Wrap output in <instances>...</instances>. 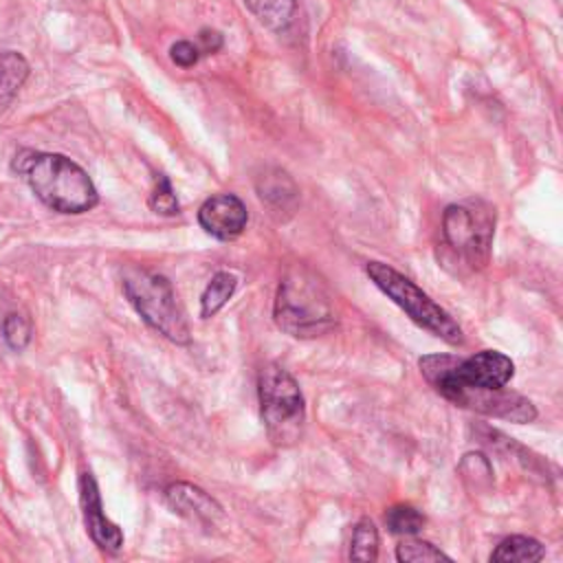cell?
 Listing matches in <instances>:
<instances>
[{
    "instance_id": "ac0fdd59",
    "label": "cell",
    "mask_w": 563,
    "mask_h": 563,
    "mask_svg": "<svg viewBox=\"0 0 563 563\" xmlns=\"http://www.w3.org/2000/svg\"><path fill=\"white\" fill-rule=\"evenodd\" d=\"M396 559L400 563H429V561H451L449 554H444L440 548H435L429 541L407 537L396 548Z\"/></svg>"
},
{
    "instance_id": "7c38bea8",
    "label": "cell",
    "mask_w": 563,
    "mask_h": 563,
    "mask_svg": "<svg viewBox=\"0 0 563 563\" xmlns=\"http://www.w3.org/2000/svg\"><path fill=\"white\" fill-rule=\"evenodd\" d=\"M244 4L266 29L275 33L286 31L297 11V0H244Z\"/></svg>"
},
{
    "instance_id": "52a82bcc",
    "label": "cell",
    "mask_w": 563,
    "mask_h": 563,
    "mask_svg": "<svg viewBox=\"0 0 563 563\" xmlns=\"http://www.w3.org/2000/svg\"><path fill=\"white\" fill-rule=\"evenodd\" d=\"M424 378L440 396H444L446 400H451L457 407H464V409L490 416V418L517 422V424L532 422L537 418L534 405L526 396L510 391L506 387H495V389L473 387V385H464L446 374H427Z\"/></svg>"
},
{
    "instance_id": "ba28073f",
    "label": "cell",
    "mask_w": 563,
    "mask_h": 563,
    "mask_svg": "<svg viewBox=\"0 0 563 563\" xmlns=\"http://www.w3.org/2000/svg\"><path fill=\"white\" fill-rule=\"evenodd\" d=\"M198 222L209 235L227 242L244 231L249 222V211L238 196L216 194L200 205Z\"/></svg>"
},
{
    "instance_id": "2e32d148",
    "label": "cell",
    "mask_w": 563,
    "mask_h": 563,
    "mask_svg": "<svg viewBox=\"0 0 563 563\" xmlns=\"http://www.w3.org/2000/svg\"><path fill=\"white\" fill-rule=\"evenodd\" d=\"M378 556V530L372 519H361L352 530L350 559L352 561H376Z\"/></svg>"
},
{
    "instance_id": "44dd1931",
    "label": "cell",
    "mask_w": 563,
    "mask_h": 563,
    "mask_svg": "<svg viewBox=\"0 0 563 563\" xmlns=\"http://www.w3.org/2000/svg\"><path fill=\"white\" fill-rule=\"evenodd\" d=\"M2 336L7 345L15 352H22L31 341V323L20 312H9L2 321Z\"/></svg>"
},
{
    "instance_id": "603a6c76",
    "label": "cell",
    "mask_w": 563,
    "mask_h": 563,
    "mask_svg": "<svg viewBox=\"0 0 563 563\" xmlns=\"http://www.w3.org/2000/svg\"><path fill=\"white\" fill-rule=\"evenodd\" d=\"M198 42H200V53H207V55H211V53H218L220 48H222V35L218 33V31H213V29H202L200 33H198Z\"/></svg>"
},
{
    "instance_id": "8992f818",
    "label": "cell",
    "mask_w": 563,
    "mask_h": 563,
    "mask_svg": "<svg viewBox=\"0 0 563 563\" xmlns=\"http://www.w3.org/2000/svg\"><path fill=\"white\" fill-rule=\"evenodd\" d=\"M495 211L482 200L449 205L442 216V238L471 268H484L490 260Z\"/></svg>"
},
{
    "instance_id": "6da1fadb",
    "label": "cell",
    "mask_w": 563,
    "mask_h": 563,
    "mask_svg": "<svg viewBox=\"0 0 563 563\" xmlns=\"http://www.w3.org/2000/svg\"><path fill=\"white\" fill-rule=\"evenodd\" d=\"M13 169L57 213H86L99 202L97 187L86 169L64 154L20 150L13 158Z\"/></svg>"
},
{
    "instance_id": "30bf717a",
    "label": "cell",
    "mask_w": 563,
    "mask_h": 563,
    "mask_svg": "<svg viewBox=\"0 0 563 563\" xmlns=\"http://www.w3.org/2000/svg\"><path fill=\"white\" fill-rule=\"evenodd\" d=\"M165 499L176 515H180L194 523L213 526L218 519H222V506L211 495H207L202 488H198L189 482L169 484L165 488Z\"/></svg>"
},
{
    "instance_id": "5b68a950",
    "label": "cell",
    "mask_w": 563,
    "mask_h": 563,
    "mask_svg": "<svg viewBox=\"0 0 563 563\" xmlns=\"http://www.w3.org/2000/svg\"><path fill=\"white\" fill-rule=\"evenodd\" d=\"M123 292L147 325L174 343H189V323L165 275L132 268L123 275Z\"/></svg>"
},
{
    "instance_id": "9c48e42d",
    "label": "cell",
    "mask_w": 563,
    "mask_h": 563,
    "mask_svg": "<svg viewBox=\"0 0 563 563\" xmlns=\"http://www.w3.org/2000/svg\"><path fill=\"white\" fill-rule=\"evenodd\" d=\"M79 504L86 521V530L92 537V541L108 552H119L123 545V532L117 523H112L101 508V497L97 482L90 473L79 475Z\"/></svg>"
},
{
    "instance_id": "277c9868",
    "label": "cell",
    "mask_w": 563,
    "mask_h": 563,
    "mask_svg": "<svg viewBox=\"0 0 563 563\" xmlns=\"http://www.w3.org/2000/svg\"><path fill=\"white\" fill-rule=\"evenodd\" d=\"M365 273L420 328L451 345L464 343V334L457 321L444 308H440L424 290H420L409 277L383 262H367Z\"/></svg>"
},
{
    "instance_id": "8fae6325",
    "label": "cell",
    "mask_w": 563,
    "mask_h": 563,
    "mask_svg": "<svg viewBox=\"0 0 563 563\" xmlns=\"http://www.w3.org/2000/svg\"><path fill=\"white\" fill-rule=\"evenodd\" d=\"M29 62L18 51H0V114L18 97L29 77Z\"/></svg>"
},
{
    "instance_id": "7a4b0ae2",
    "label": "cell",
    "mask_w": 563,
    "mask_h": 563,
    "mask_svg": "<svg viewBox=\"0 0 563 563\" xmlns=\"http://www.w3.org/2000/svg\"><path fill=\"white\" fill-rule=\"evenodd\" d=\"M273 317L286 334L297 339L321 336L336 325L328 288L303 268H292L279 282Z\"/></svg>"
},
{
    "instance_id": "7402d4cb",
    "label": "cell",
    "mask_w": 563,
    "mask_h": 563,
    "mask_svg": "<svg viewBox=\"0 0 563 563\" xmlns=\"http://www.w3.org/2000/svg\"><path fill=\"white\" fill-rule=\"evenodd\" d=\"M169 55H172V62L176 64V66H180V68H189V66H194L198 59H200V48L194 44V42H189V40H180V42H176V44H172V48H169Z\"/></svg>"
},
{
    "instance_id": "ffe728a7",
    "label": "cell",
    "mask_w": 563,
    "mask_h": 563,
    "mask_svg": "<svg viewBox=\"0 0 563 563\" xmlns=\"http://www.w3.org/2000/svg\"><path fill=\"white\" fill-rule=\"evenodd\" d=\"M150 207L158 216H176L180 211L176 191H174L169 178L163 174H158L154 180V189L150 194Z\"/></svg>"
},
{
    "instance_id": "d6986e66",
    "label": "cell",
    "mask_w": 563,
    "mask_h": 563,
    "mask_svg": "<svg viewBox=\"0 0 563 563\" xmlns=\"http://www.w3.org/2000/svg\"><path fill=\"white\" fill-rule=\"evenodd\" d=\"M460 473L464 477V482L479 490V488H488L493 484V468L490 462L486 460V455L482 453H466L464 460L460 462Z\"/></svg>"
},
{
    "instance_id": "3957f363",
    "label": "cell",
    "mask_w": 563,
    "mask_h": 563,
    "mask_svg": "<svg viewBox=\"0 0 563 563\" xmlns=\"http://www.w3.org/2000/svg\"><path fill=\"white\" fill-rule=\"evenodd\" d=\"M260 411L266 433L277 446L299 442L306 424V405L297 380L277 363H268L257 376Z\"/></svg>"
},
{
    "instance_id": "4fadbf2b",
    "label": "cell",
    "mask_w": 563,
    "mask_h": 563,
    "mask_svg": "<svg viewBox=\"0 0 563 563\" xmlns=\"http://www.w3.org/2000/svg\"><path fill=\"white\" fill-rule=\"evenodd\" d=\"M543 556H545V550L537 539L515 534V537L504 539L495 548V552L490 554V561H495V563H534V561H541Z\"/></svg>"
},
{
    "instance_id": "5bb4252c",
    "label": "cell",
    "mask_w": 563,
    "mask_h": 563,
    "mask_svg": "<svg viewBox=\"0 0 563 563\" xmlns=\"http://www.w3.org/2000/svg\"><path fill=\"white\" fill-rule=\"evenodd\" d=\"M262 180L264 183L257 185L262 200H266L273 209H282V211H290L295 207V202H297V187L288 178L286 172L273 169Z\"/></svg>"
},
{
    "instance_id": "e0dca14e",
    "label": "cell",
    "mask_w": 563,
    "mask_h": 563,
    "mask_svg": "<svg viewBox=\"0 0 563 563\" xmlns=\"http://www.w3.org/2000/svg\"><path fill=\"white\" fill-rule=\"evenodd\" d=\"M424 521H427L424 515L420 510H416L413 506H407V504L391 506L385 512V526L389 528V532L402 534V537L418 534L422 530Z\"/></svg>"
},
{
    "instance_id": "9a60e30c",
    "label": "cell",
    "mask_w": 563,
    "mask_h": 563,
    "mask_svg": "<svg viewBox=\"0 0 563 563\" xmlns=\"http://www.w3.org/2000/svg\"><path fill=\"white\" fill-rule=\"evenodd\" d=\"M235 286H238V279L233 273L229 271L216 273L200 297V314L205 319L213 317L231 299V295L235 292Z\"/></svg>"
}]
</instances>
